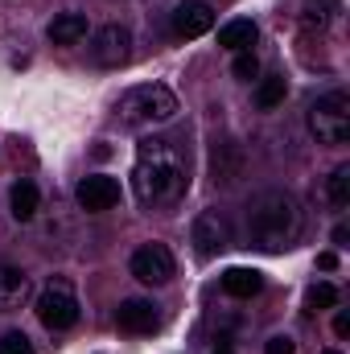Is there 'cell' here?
Returning <instances> with one entry per match:
<instances>
[{
	"instance_id": "obj_5",
	"label": "cell",
	"mask_w": 350,
	"mask_h": 354,
	"mask_svg": "<svg viewBox=\"0 0 350 354\" xmlns=\"http://www.w3.org/2000/svg\"><path fill=\"white\" fill-rule=\"evenodd\" d=\"M309 132H313L322 145H342L350 136V99L342 91L322 95V99L309 107Z\"/></svg>"
},
{
	"instance_id": "obj_13",
	"label": "cell",
	"mask_w": 350,
	"mask_h": 354,
	"mask_svg": "<svg viewBox=\"0 0 350 354\" xmlns=\"http://www.w3.org/2000/svg\"><path fill=\"white\" fill-rule=\"evenodd\" d=\"M25 292H29V276L12 264H0V313L17 309L25 301Z\"/></svg>"
},
{
	"instance_id": "obj_22",
	"label": "cell",
	"mask_w": 350,
	"mask_h": 354,
	"mask_svg": "<svg viewBox=\"0 0 350 354\" xmlns=\"http://www.w3.org/2000/svg\"><path fill=\"white\" fill-rule=\"evenodd\" d=\"M297 346H293V338L288 334H276V338H268V346H264V354H293Z\"/></svg>"
},
{
	"instance_id": "obj_9",
	"label": "cell",
	"mask_w": 350,
	"mask_h": 354,
	"mask_svg": "<svg viewBox=\"0 0 350 354\" xmlns=\"http://www.w3.org/2000/svg\"><path fill=\"white\" fill-rule=\"evenodd\" d=\"M75 198H79V206H83L87 214H103V210H111V206L120 202V181L107 177V174H91V177L79 181Z\"/></svg>"
},
{
	"instance_id": "obj_1",
	"label": "cell",
	"mask_w": 350,
	"mask_h": 354,
	"mask_svg": "<svg viewBox=\"0 0 350 354\" xmlns=\"http://www.w3.org/2000/svg\"><path fill=\"white\" fill-rule=\"evenodd\" d=\"M185 185H190V169L181 149L165 136H145L136 145V169H132L136 198L145 206H161V202H177Z\"/></svg>"
},
{
	"instance_id": "obj_17",
	"label": "cell",
	"mask_w": 350,
	"mask_h": 354,
	"mask_svg": "<svg viewBox=\"0 0 350 354\" xmlns=\"http://www.w3.org/2000/svg\"><path fill=\"white\" fill-rule=\"evenodd\" d=\"M284 95H288V83H284V75H268L256 91V103H260L264 111H272V107H280L284 103Z\"/></svg>"
},
{
	"instance_id": "obj_16",
	"label": "cell",
	"mask_w": 350,
	"mask_h": 354,
	"mask_svg": "<svg viewBox=\"0 0 350 354\" xmlns=\"http://www.w3.org/2000/svg\"><path fill=\"white\" fill-rule=\"evenodd\" d=\"M8 202H12V218H21V223H29V218L37 214V185L21 177V181L12 185V194H8Z\"/></svg>"
},
{
	"instance_id": "obj_6",
	"label": "cell",
	"mask_w": 350,
	"mask_h": 354,
	"mask_svg": "<svg viewBox=\"0 0 350 354\" xmlns=\"http://www.w3.org/2000/svg\"><path fill=\"white\" fill-rule=\"evenodd\" d=\"M132 276L140 280V284H169L174 280V272H177V264H174V252L165 248V243H145V248H136L132 252Z\"/></svg>"
},
{
	"instance_id": "obj_15",
	"label": "cell",
	"mask_w": 350,
	"mask_h": 354,
	"mask_svg": "<svg viewBox=\"0 0 350 354\" xmlns=\"http://www.w3.org/2000/svg\"><path fill=\"white\" fill-rule=\"evenodd\" d=\"M223 288H227L231 297L248 301V297H256L264 288V276L256 268H227V272H223Z\"/></svg>"
},
{
	"instance_id": "obj_23",
	"label": "cell",
	"mask_w": 350,
	"mask_h": 354,
	"mask_svg": "<svg viewBox=\"0 0 350 354\" xmlns=\"http://www.w3.org/2000/svg\"><path fill=\"white\" fill-rule=\"evenodd\" d=\"M334 334H338V338H347V334H350V317H347V313H338V317H334Z\"/></svg>"
},
{
	"instance_id": "obj_26",
	"label": "cell",
	"mask_w": 350,
	"mask_h": 354,
	"mask_svg": "<svg viewBox=\"0 0 350 354\" xmlns=\"http://www.w3.org/2000/svg\"><path fill=\"white\" fill-rule=\"evenodd\" d=\"M214 354H231V346H219V351H214Z\"/></svg>"
},
{
	"instance_id": "obj_12",
	"label": "cell",
	"mask_w": 350,
	"mask_h": 354,
	"mask_svg": "<svg viewBox=\"0 0 350 354\" xmlns=\"http://www.w3.org/2000/svg\"><path fill=\"white\" fill-rule=\"evenodd\" d=\"M46 37H50L54 46H75V41L87 37V17H83V12H58V17L46 25Z\"/></svg>"
},
{
	"instance_id": "obj_24",
	"label": "cell",
	"mask_w": 350,
	"mask_h": 354,
	"mask_svg": "<svg viewBox=\"0 0 350 354\" xmlns=\"http://www.w3.org/2000/svg\"><path fill=\"white\" fill-rule=\"evenodd\" d=\"M317 268H326V272H334V268H338V256H334V252H322V256H317Z\"/></svg>"
},
{
	"instance_id": "obj_18",
	"label": "cell",
	"mask_w": 350,
	"mask_h": 354,
	"mask_svg": "<svg viewBox=\"0 0 350 354\" xmlns=\"http://www.w3.org/2000/svg\"><path fill=\"white\" fill-rule=\"evenodd\" d=\"M326 198H330V206H350V165H338L330 181H326Z\"/></svg>"
},
{
	"instance_id": "obj_10",
	"label": "cell",
	"mask_w": 350,
	"mask_h": 354,
	"mask_svg": "<svg viewBox=\"0 0 350 354\" xmlns=\"http://www.w3.org/2000/svg\"><path fill=\"white\" fill-rule=\"evenodd\" d=\"M116 326H120L124 334H157V330H161V313H157L153 301L128 297V301H120V309H116Z\"/></svg>"
},
{
	"instance_id": "obj_2",
	"label": "cell",
	"mask_w": 350,
	"mask_h": 354,
	"mask_svg": "<svg viewBox=\"0 0 350 354\" xmlns=\"http://www.w3.org/2000/svg\"><path fill=\"white\" fill-rule=\"evenodd\" d=\"M301 206L288 189H264L248 206V235L264 252H280L301 235Z\"/></svg>"
},
{
	"instance_id": "obj_11",
	"label": "cell",
	"mask_w": 350,
	"mask_h": 354,
	"mask_svg": "<svg viewBox=\"0 0 350 354\" xmlns=\"http://www.w3.org/2000/svg\"><path fill=\"white\" fill-rule=\"evenodd\" d=\"M214 29V12L202 0H181L174 8V33L177 37H202Z\"/></svg>"
},
{
	"instance_id": "obj_4",
	"label": "cell",
	"mask_w": 350,
	"mask_h": 354,
	"mask_svg": "<svg viewBox=\"0 0 350 354\" xmlns=\"http://www.w3.org/2000/svg\"><path fill=\"white\" fill-rule=\"evenodd\" d=\"M37 322L46 330H71L79 322V297H75V288H71L66 276H54L37 292Z\"/></svg>"
},
{
	"instance_id": "obj_21",
	"label": "cell",
	"mask_w": 350,
	"mask_h": 354,
	"mask_svg": "<svg viewBox=\"0 0 350 354\" xmlns=\"http://www.w3.org/2000/svg\"><path fill=\"white\" fill-rule=\"evenodd\" d=\"M0 354H33V346H29V338H25L21 330H8V334L0 338Z\"/></svg>"
},
{
	"instance_id": "obj_25",
	"label": "cell",
	"mask_w": 350,
	"mask_h": 354,
	"mask_svg": "<svg viewBox=\"0 0 350 354\" xmlns=\"http://www.w3.org/2000/svg\"><path fill=\"white\" fill-rule=\"evenodd\" d=\"M347 239H350V231H347V227H334V243H338V248H342V243H347Z\"/></svg>"
},
{
	"instance_id": "obj_14",
	"label": "cell",
	"mask_w": 350,
	"mask_h": 354,
	"mask_svg": "<svg viewBox=\"0 0 350 354\" xmlns=\"http://www.w3.org/2000/svg\"><path fill=\"white\" fill-rule=\"evenodd\" d=\"M252 41H256V21H248V17H235V21H227L219 29V46L223 50L243 54V50H252Z\"/></svg>"
},
{
	"instance_id": "obj_8",
	"label": "cell",
	"mask_w": 350,
	"mask_h": 354,
	"mask_svg": "<svg viewBox=\"0 0 350 354\" xmlns=\"http://www.w3.org/2000/svg\"><path fill=\"white\" fill-rule=\"evenodd\" d=\"M190 235H194V248H198L202 260H210V256H219V252L231 248V223H227L223 210H202L194 218V231Z\"/></svg>"
},
{
	"instance_id": "obj_3",
	"label": "cell",
	"mask_w": 350,
	"mask_h": 354,
	"mask_svg": "<svg viewBox=\"0 0 350 354\" xmlns=\"http://www.w3.org/2000/svg\"><path fill=\"white\" fill-rule=\"evenodd\" d=\"M116 115L132 128H153V124H169L177 115V95L165 83H140L128 87L116 103Z\"/></svg>"
},
{
	"instance_id": "obj_27",
	"label": "cell",
	"mask_w": 350,
	"mask_h": 354,
	"mask_svg": "<svg viewBox=\"0 0 350 354\" xmlns=\"http://www.w3.org/2000/svg\"><path fill=\"white\" fill-rule=\"evenodd\" d=\"M322 354H342V351H322Z\"/></svg>"
},
{
	"instance_id": "obj_20",
	"label": "cell",
	"mask_w": 350,
	"mask_h": 354,
	"mask_svg": "<svg viewBox=\"0 0 350 354\" xmlns=\"http://www.w3.org/2000/svg\"><path fill=\"white\" fill-rule=\"evenodd\" d=\"M305 305H309V309H334V305H338V288H334V284H313L309 297H305Z\"/></svg>"
},
{
	"instance_id": "obj_7",
	"label": "cell",
	"mask_w": 350,
	"mask_h": 354,
	"mask_svg": "<svg viewBox=\"0 0 350 354\" xmlns=\"http://www.w3.org/2000/svg\"><path fill=\"white\" fill-rule=\"evenodd\" d=\"M132 58V33L124 25H103L95 37H91V62L103 66V71H116Z\"/></svg>"
},
{
	"instance_id": "obj_19",
	"label": "cell",
	"mask_w": 350,
	"mask_h": 354,
	"mask_svg": "<svg viewBox=\"0 0 350 354\" xmlns=\"http://www.w3.org/2000/svg\"><path fill=\"white\" fill-rule=\"evenodd\" d=\"M231 75H235V79H243V83H252V79H260V58H256L252 50H243V54H235V62H231Z\"/></svg>"
}]
</instances>
